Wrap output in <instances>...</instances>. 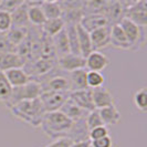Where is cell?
I'll list each match as a JSON object with an SVG mask.
<instances>
[{
    "label": "cell",
    "mask_w": 147,
    "mask_h": 147,
    "mask_svg": "<svg viewBox=\"0 0 147 147\" xmlns=\"http://www.w3.org/2000/svg\"><path fill=\"white\" fill-rule=\"evenodd\" d=\"M9 110L16 118L32 127H40L42 117L45 114L40 98L21 101L12 105Z\"/></svg>",
    "instance_id": "1"
},
{
    "label": "cell",
    "mask_w": 147,
    "mask_h": 147,
    "mask_svg": "<svg viewBox=\"0 0 147 147\" xmlns=\"http://www.w3.org/2000/svg\"><path fill=\"white\" fill-rule=\"evenodd\" d=\"M72 125L73 122L70 118L66 117L61 111H57L44 114L40 128L47 136L57 140L60 137H66L72 128Z\"/></svg>",
    "instance_id": "2"
},
{
    "label": "cell",
    "mask_w": 147,
    "mask_h": 147,
    "mask_svg": "<svg viewBox=\"0 0 147 147\" xmlns=\"http://www.w3.org/2000/svg\"><path fill=\"white\" fill-rule=\"evenodd\" d=\"M42 93V88L39 82L31 80L27 84L18 86V88H12L11 95L6 104L8 109H10L12 105L19 103L21 101H28V100H36L39 98Z\"/></svg>",
    "instance_id": "3"
},
{
    "label": "cell",
    "mask_w": 147,
    "mask_h": 147,
    "mask_svg": "<svg viewBox=\"0 0 147 147\" xmlns=\"http://www.w3.org/2000/svg\"><path fill=\"white\" fill-rule=\"evenodd\" d=\"M119 26L125 34L128 43L131 44V50L137 51L142 47L145 45L146 43L145 28H140L127 19H123L119 23Z\"/></svg>",
    "instance_id": "4"
},
{
    "label": "cell",
    "mask_w": 147,
    "mask_h": 147,
    "mask_svg": "<svg viewBox=\"0 0 147 147\" xmlns=\"http://www.w3.org/2000/svg\"><path fill=\"white\" fill-rule=\"evenodd\" d=\"M136 26L140 28H146L147 26V0L140 1H129L128 6L126 7L125 17Z\"/></svg>",
    "instance_id": "5"
},
{
    "label": "cell",
    "mask_w": 147,
    "mask_h": 147,
    "mask_svg": "<svg viewBox=\"0 0 147 147\" xmlns=\"http://www.w3.org/2000/svg\"><path fill=\"white\" fill-rule=\"evenodd\" d=\"M55 62H57V60L54 61V60L39 58L37 60L27 62L22 69L31 78V80L32 79L37 80L39 78H42L44 75H47L52 69H54Z\"/></svg>",
    "instance_id": "6"
},
{
    "label": "cell",
    "mask_w": 147,
    "mask_h": 147,
    "mask_svg": "<svg viewBox=\"0 0 147 147\" xmlns=\"http://www.w3.org/2000/svg\"><path fill=\"white\" fill-rule=\"evenodd\" d=\"M70 92H42L40 95V101L45 113L60 111L62 105L69 98Z\"/></svg>",
    "instance_id": "7"
},
{
    "label": "cell",
    "mask_w": 147,
    "mask_h": 147,
    "mask_svg": "<svg viewBox=\"0 0 147 147\" xmlns=\"http://www.w3.org/2000/svg\"><path fill=\"white\" fill-rule=\"evenodd\" d=\"M129 1H107L103 15L109 22V26L119 24L125 17L126 7Z\"/></svg>",
    "instance_id": "8"
},
{
    "label": "cell",
    "mask_w": 147,
    "mask_h": 147,
    "mask_svg": "<svg viewBox=\"0 0 147 147\" xmlns=\"http://www.w3.org/2000/svg\"><path fill=\"white\" fill-rule=\"evenodd\" d=\"M55 63L59 67V70L71 73L75 70L85 67V58H83L81 55H74V54L69 53L66 55L58 58Z\"/></svg>",
    "instance_id": "9"
},
{
    "label": "cell",
    "mask_w": 147,
    "mask_h": 147,
    "mask_svg": "<svg viewBox=\"0 0 147 147\" xmlns=\"http://www.w3.org/2000/svg\"><path fill=\"white\" fill-rule=\"evenodd\" d=\"M69 98L76 104L80 109L88 112V113L91 112V111L95 110L94 104H93V100H92V91H91V88L70 92Z\"/></svg>",
    "instance_id": "10"
},
{
    "label": "cell",
    "mask_w": 147,
    "mask_h": 147,
    "mask_svg": "<svg viewBox=\"0 0 147 147\" xmlns=\"http://www.w3.org/2000/svg\"><path fill=\"white\" fill-rule=\"evenodd\" d=\"M110 64V59L101 51H92L85 58V67L88 71L101 72Z\"/></svg>",
    "instance_id": "11"
},
{
    "label": "cell",
    "mask_w": 147,
    "mask_h": 147,
    "mask_svg": "<svg viewBox=\"0 0 147 147\" xmlns=\"http://www.w3.org/2000/svg\"><path fill=\"white\" fill-rule=\"evenodd\" d=\"M79 24L81 26L85 31H88V33L94 31V30L101 29L104 27L109 26V22L106 20V18L104 15L95 13V15H85L82 17Z\"/></svg>",
    "instance_id": "12"
},
{
    "label": "cell",
    "mask_w": 147,
    "mask_h": 147,
    "mask_svg": "<svg viewBox=\"0 0 147 147\" xmlns=\"http://www.w3.org/2000/svg\"><path fill=\"white\" fill-rule=\"evenodd\" d=\"M26 61L17 52L0 53V71L6 72L8 70L23 67Z\"/></svg>",
    "instance_id": "13"
},
{
    "label": "cell",
    "mask_w": 147,
    "mask_h": 147,
    "mask_svg": "<svg viewBox=\"0 0 147 147\" xmlns=\"http://www.w3.org/2000/svg\"><path fill=\"white\" fill-rule=\"evenodd\" d=\"M92 91V100L95 110H101L109 105L114 104V96L106 88H97Z\"/></svg>",
    "instance_id": "14"
},
{
    "label": "cell",
    "mask_w": 147,
    "mask_h": 147,
    "mask_svg": "<svg viewBox=\"0 0 147 147\" xmlns=\"http://www.w3.org/2000/svg\"><path fill=\"white\" fill-rule=\"evenodd\" d=\"M93 51H98L110 45V26L90 32Z\"/></svg>",
    "instance_id": "15"
},
{
    "label": "cell",
    "mask_w": 147,
    "mask_h": 147,
    "mask_svg": "<svg viewBox=\"0 0 147 147\" xmlns=\"http://www.w3.org/2000/svg\"><path fill=\"white\" fill-rule=\"evenodd\" d=\"M110 45L119 50H131V44L128 43L119 24L110 27Z\"/></svg>",
    "instance_id": "16"
},
{
    "label": "cell",
    "mask_w": 147,
    "mask_h": 147,
    "mask_svg": "<svg viewBox=\"0 0 147 147\" xmlns=\"http://www.w3.org/2000/svg\"><path fill=\"white\" fill-rule=\"evenodd\" d=\"M98 113H100V116L102 118L103 124L105 126L117 125L118 123L121 122V119H122L121 112L118 111L115 104L109 105L106 107L98 110Z\"/></svg>",
    "instance_id": "17"
},
{
    "label": "cell",
    "mask_w": 147,
    "mask_h": 147,
    "mask_svg": "<svg viewBox=\"0 0 147 147\" xmlns=\"http://www.w3.org/2000/svg\"><path fill=\"white\" fill-rule=\"evenodd\" d=\"M86 73L85 69H79L69 73V83H70V92L81 91L88 88L86 83Z\"/></svg>",
    "instance_id": "18"
},
{
    "label": "cell",
    "mask_w": 147,
    "mask_h": 147,
    "mask_svg": "<svg viewBox=\"0 0 147 147\" xmlns=\"http://www.w3.org/2000/svg\"><path fill=\"white\" fill-rule=\"evenodd\" d=\"M60 111L65 115L66 117L70 118L72 122H78L80 119H83V118L86 117V115H88V112H85L82 109H80L70 98H67L64 102V104L62 105V107L60 109Z\"/></svg>",
    "instance_id": "19"
},
{
    "label": "cell",
    "mask_w": 147,
    "mask_h": 147,
    "mask_svg": "<svg viewBox=\"0 0 147 147\" xmlns=\"http://www.w3.org/2000/svg\"><path fill=\"white\" fill-rule=\"evenodd\" d=\"M5 75L7 78L9 84L11 85V88L22 86V85H24L28 82L31 81V78L24 72V70L22 67L8 70V71L5 72Z\"/></svg>",
    "instance_id": "20"
},
{
    "label": "cell",
    "mask_w": 147,
    "mask_h": 147,
    "mask_svg": "<svg viewBox=\"0 0 147 147\" xmlns=\"http://www.w3.org/2000/svg\"><path fill=\"white\" fill-rule=\"evenodd\" d=\"M11 17V27H20V28H29L30 22L28 19V6L26 1L20 7H18L13 12L10 13Z\"/></svg>",
    "instance_id": "21"
},
{
    "label": "cell",
    "mask_w": 147,
    "mask_h": 147,
    "mask_svg": "<svg viewBox=\"0 0 147 147\" xmlns=\"http://www.w3.org/2000/svg\"><path fill=\"white\" fill-rule=\"evenodd\" d=\"M52 42H53V47H54L57 59L70 53V48H69V41H67L65 27H64V29L62 30L61 32H59L57 36H54V37L52 38Z\"/></svg>",
    "instance_id": "22"
},
{
    "label": "cell",
    "mask_w": 147,
    "mask_h": 147,
    "mask_svg": "<svg viewBox=\"0 0 147 147\" xmlns=\"http://www.w3.org/2000/svg\"><path fill=\"white\" fill-rule=\"evenodd\" d=\"M75 28H76V34H78V40H79V47H80L81 55L83 58H86L88 54L93 51L90 33L83 29L80 24H76Z\"/></svg>",
    "instance_id": "23"
},
{
    "label": "cell",
    "mask_w": 147,
    "mask_h": 147,
    "mask_svg": "<svg viewBox=\"0 0 147 147\" xmlns=\"http://www.w3.org/2000/svg\"><path fill=\"white\" fill-rule=\"evenodd\" d=\"M64 27H65V23L61 18L49 19V20H45V22L41 26V31L45 36L53 38L64 29Z\"/></svg>",
    "instance_id": "24"
},
{
    "label": "cell",
    "mask_w": 147,
    "mask_h": 147,
    "mask_svg": "<svg viewBox=\"0 0 147 147\" xmlns=\"http://www.w3.org/2000/svg\"><path fill=\"white\" fill-rule=\"evenodd\" d=\"M29 28H20V27H11L5 33L7 40L15 47H18L28 36Z\"/></svg>",
    "instance_id": "25"
},
{
    "label": "cell",
    "mask_w": 147,
    "mask_h": 147,
    "mask_svg": "<svg viewBox=\"0 0 147 147\" xmlns=\"http://www.w3.org/2000/svg\"><path fill=\"white\" fill-rule=\"evenodd\" d=\"M41 8H42V11L47 20L61 18L62 8L60 6L59 1H42Z\"/></svg>",
    "instance_id": "26"
},
{
    "label": "cell",
    "mask_w": 147,
    "mask_h": 147,
    "mask_svg": "<svg viewBox=\"0 0 147 147\" xmlns=\"http://www.w3.org/2000/svg\"><path fill=\"white\" fill-rule=\"evenodd\" d=\"M75 27H76V24H65V31L66 36H67V41H69V48H70V53L71 54L81 55L80 47H79V40H78V34H76V28Z\"/></svg>",
    "instance_id": "27"
},
{
    "label": "cell",
    "mask_w": 147,
    "mask_h": 147,
    "mask_svg": "<svg viewBox=\"0 0 147 147\" xmlns=\"http://www.w3.org/2000/svg\"><path fill=\"white\" fill-rule=\"evenodd\" d=\"M41 5H38V6H28H28V19H29L30 24H32L34 27H41L47 20L43 11H42Z\"/></svg>",
    "instance_id": "28"
},
{
    "label": "cell",
    "mask_w": 147,
    "mask_h": 147,
    "mask_svg": "<svg viewBox=\"0 0 147 147\" xmlns=\"http://www.w3.org/2000/svg\"><path fill=\"white\" fill-rule=\"evenodd\" d=\"M12 88L9 84L7 78L5 75V72L0 71V103L6 105L10 98Z\"/></svg>",
    "instance_id": "29"
},
{
    "label": "cell",
    "mask_w": 147,
    "mask_h": 147,
    "mask_svg": "<svg viewBox=\"0 0 147 147\" xmlns=\"http://www.w3.org/2000/svg\"><path fill=\"white\" fill-rule=\"evenodd\" d=\"M133 103L135 105L136 110L142 113H146L147 111V91L146 88H142L136 91L133 96Z\"/></svg>",
    "instance_id": "30"
},
{
    "label": "cell",
    "mask_w": 147,
    "mask_h": 147,
    "mask_svg": "<svg viewBox=\"0 0 147 147\" xmlns=\"http://www.w3.org/2000/svg\"><path fill=\"white\" fill-rule=\"evenodd\" d=\"M105 82V78L101 72H95V71H88L86 73V83L88 88L93 90V88H102Z\"/></svg>",
    "instance_id": "31"
},
{
    "label": "cell",
    "mask_w": 147,
    "mask_h": 147,
    "mask_svg": "<svg viewBox=\"0 0 147 147\" xmlns=\"http://www.w3.org/2000/svg\"><path fill=\"white\" fill-rule=\"evenodd\" d=\"M85 125L88 127V131L95 128V127H100V126H105L103 124V121L100 116L98 110H93L88 112L86 117H85Z\"/></svg>",
    "instance_id": "32"
},
{
    "label": "cell",
    "mask_w": 147,
    "mask_h": 147,
    "mask_svg": "<svg viewBox=\"0 0 147 147\" xmlns=\"http://www.w3.org/2000/svg\"><path fill=\"white\" fill-rule=\"evenodd\" d=\"M24 1L23 0H1L0 11H5L8 13L13 12L18 7H20Z\"/></svg>",
    "instance_id": "33"
},
{
    "label": "cell",
    "mask_w": 147,
    "mask_h": 147,
    "mask_svg": "<svg viewBox=\"0 0 147 147\" xmlns=\"http://www.w3.org/2000/svg\"><path fill=\"white\" fill-rule=\"evenodd\" d=\"M105 136H109V129L106 126H100V127H95V128L88 131V140H98V138H102Z\"/></svg>",
    "instance_id": "34"
},
{
    "label": "cell",
    "mask_w": 147,
    "mask_h": 147,
    "mask_svg": "<svg viewBox=\"0 0 147 147\" xmlns=\"http://www.w3.org/2000/svg\"><path fill=\"white\" fill-rule=\"evenodd\" d=\"M11 26H12V23H11L10 13L5 12V11H0V32L6 33L8 30L11 28Z\"/></svg>",
    "instance_id": "35"
},
{
    "label": "cell",
    "mask_w": 147,
    "mask_h": 147,
    "mask_svg": "<svg viewBox=\"0 0 147 147\" xmlns=\"http://www.w3.org/2000/svg\"><path fill=\"white\" fill-rule=\"evenodd\" d=\"M9 52H17V47L10 43L6 36L3 34L2 37H0V53H9Z\"/></svg>",
    "instance_id": "36"
},
{
    "label": "cell",
    "mask_w": 147,
    "mask_h": 147,
    "mask_svg": "<svg viewBox=\"0 0 147 147\" xmlns=\"http://www.w3.org/2000/svg\"><path fill=\"white\" fill-rule=\"evenodd\" d=\"M72 140L69 138V137H60L54 140L52 143L45 145L44 147H70L72 145Z\"/></svg>",
    "instance_id": "37"
},
{
    "label": "cell",
    "mask_w": 147,
    "mask_h": 147,
    "mask_svg": "<svg viewBox=\"0 0 147 147\" xmlns=\"http://www.w3.org/2000/svg\"><path fill=\"white\" fill-rule=\"evenodd\" d=\"M91 147H113V140L109 135L98 140H91Z\"/></svg>",
    "instance_id": "38"
},
{
    "label": "cell",
    "mask_w": 147,
    "mask_h": 147,
    "mask_svg": "<svg viewBox=\"0 0 147 147\" xmlns=\"http://www.w3.org/2000/svg\"><path fill=\"white\" fill-rule=\"evenodd\" d=\"M70 147H91V140H82V142H75L72 143Z\"/></svg>",
    "instance_id": "39"
},
{
    "label": "cell",
    "mask_w": 147,
    "mask_h": 147,
    "mask_svg": "<svg viewBox=\"0 0 147 147\" xmlns=\"http://www.w3.org/2000/svg\"><path fill=\"white\" fill-rule=\"evenodd\" d=\"M3 34H5V33H1V32H0V37H2Z\"/></svg>",
    "instance_id": "40"
},
{
    "label": "cell",
    "mask_w": 147,
    "mask_h": 147,
    "mask_svg": "<svg viewBox=\"0 0 147 147\" xmlns=\"http://www.w3.org/2000/svg\"><path fill=\"white\" fill-rule=\"evenodd\" d=\"M0 2H1V0H0Z\"/></svg>",
    "instance_id": "41"
}]
</instances>
